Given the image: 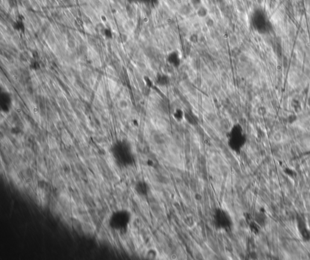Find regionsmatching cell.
Returning <instances> with one entry per match:
<instances>
[{
    "mask_svg": "<svg viewBox=\"0 0 310 260\" xmlns=\"http://www.w3.org/2000/svg\"><path fill=\"white\" fill-rule=\"evenodd\" d=\"M245 142V137L241 126L235 125L232 127L228 135V144L230 149L234 151H238L243 146Z\"/></svg>",
    "mask_w": 310,
    "mask_h": 260,
    "instance_id": "cell-1",
    "label": "cell"
},
{
    "mask_svg": "<svg viewBox=\"0 0 310 260\" xmlns=\"http://www.w3.org/2000/svg\"><path fill=\"white\" fill-rule=\"evenodd\" d=\"M213 221L216 227L221 230L228 229L232 225V220L229 215L224 209L220 208L215 210Z\"/></svg>",
    "mask_w": 310,
    "mask_h": 260,
    "instance_id": "cell-2",
    "label": "cell"
},
{
    "mask_svg": "<svg viewBox=\"0 0 310 260\" xmlns=\"http://www.w3.org/2000/svg\"><path fill=\"white\" fill-rule=\"evenodd\" d=\"M135 191L141 196H147L149 192V186L145 181H139L136 184Z\"/></svg>",
    "mask_w": 310,
    "mask_h": 260,
    "instance_id": "cell-3",
    "label": "cell"
},
{
    "mask_svg": "<svg viewBox=\"0 0 310 260\" xmlns=\"http://www.w3.org/2000/svg\"><path fill=\"white\" fill-rule=\"evenodd\" d=\"M173 118L178 122L182 121L185 118V114L181 109H176L173 114Z\"/></svg>",
    "mask_w": 310,
    "mask_h": 260,
    "instance_id": "cell-4",
    "label": "cell"
},
{
    "mask_svg": "<svg viewBox=\"0 0 310 260\" xmlns=\"http://www.w3.org/2000/svg\"><path fill=\"white\" fill-rule=\"evenodd\" d=\"M147 254H148V258H150L151 259H155L157 256V252L155 251L154 250H153V249H151L150 250H149V252H148Z\"/></svg>",
    "mask_w": 310,
    "mask_h": 260,
    "instance_id": "cell-5",
    "label": "cell"
}]
</instances>
